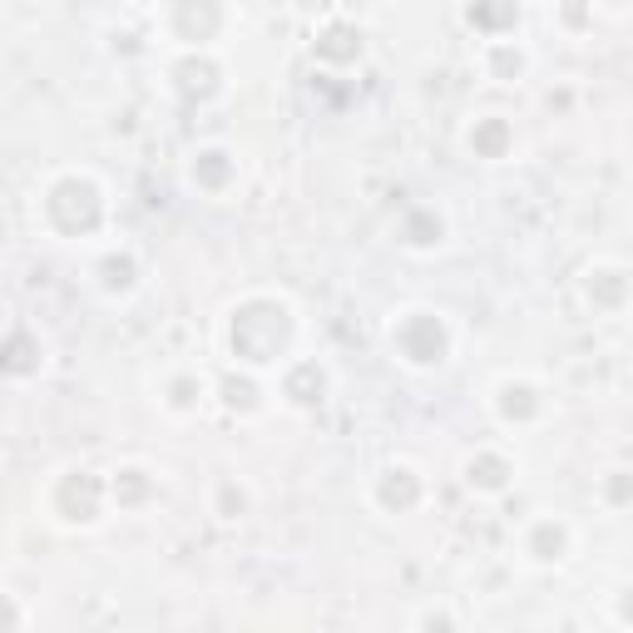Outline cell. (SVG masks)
I'll return each mask as SVG.
<instances>
[{
    "instance_id": "6da1fadb",
    "label": "cell",
    "mask_w": 633,
    "mask_h": 633,
    "mask_svg": "<svg viewBox=\"0 0 633 633\" xmlns=\"http://www.w3.org/2000/svg\"><path fill=\"white\" fill-rule=\"evenodd\" d=\"M292 336V316H287L282 302L273 297H253L233 312V356L247 366H267L277 362V352Z\"/></svg>"
},
{
    "instance_id": "7a4b0ae2",
    "label": "cell",
    "mask_w": 633,
    "mask_h": 633,
    "mask_svg": "<svg viewBox=\"0 0 633 633\" xmlns=\"http://www.w3.org/2000/svg\"><path fill=\"white\" fill-rule=\"evenodd\" d=\"M45 218H49V227H55V233H65V237L95 233L99 218H104V198H99V188L89 184V178L69 174V178H59V184H49Z\"/></svg>"
},
{
    "instance_id": "3957f363",
    "label": "cell",
    "mask_w": 633,
    "mask_h": 633,
    "mask_svg": "<svg viewBox=\"0 0 633 633\" xmlns=\"http://www.w3.org/2000/svg\"><path fill=\"white\" fill-rule=\"evenodd\" d=\"M396 346H401L406 362L431 366V362H445V352H451V336H445V322H441V316L411 312L401 326H396Z\"/></svg>"
},
{
    "instance_id": "277c9868",
    "label": "cell",
    "mask_w": 633,
    "mask_h": 633,
    "mask_svg": "<svg viewBox=\"0 0 633 633\" xmlns=\"http://www.w3.org/2000/svg\"><path fill=\"white\" fill-rule=\"evenodd\" d=\"M99 504H104V485H99L89 470H69L65 480L55 485V510L65 514V520L89 524L99 514Z\"/></svg>"
},
{
    "instance_id": "5b68a950",
    "label": "cell",
    "mask_w": 633,
    "mask_h": 633,
    "mask_svg": "<svg viewBox=\"0 0 633 633\" xmlns=\"http://www.w3.org/2000/svg\"><path fill=\"white\" fill-rule=\"evenodd\" d=\"M376 500H381L386 510L406 514L415 500H421V480H415L406 465H391V470H381V480H376Z\"/></svg>"
},
{
    "instance_id": "8992f818",
    "label": "cell",
    "mask_w": 633,
    "mask_h": 633,
    "mask_svg": "<svg viewBox=\"0 0 633 633\" xmlns=\"http://www.w3.org/2000/svg\"><path fill=\"white\" fill-rule=\"evenodd\" d=\"M174 79H178V95H184V99L218 95V65H213V59H193V55H188L184 65L174 69Z\"/></svg>"
},
{
    "instance_id": "52a82bcc",
    "label": "cell",
    "mask_w": 633,
    "mask_h": 633,
    "mask_svg": "<svg viewBox=\"0 0 633 633\" xmlns=\"http://www.w3.org/2000/svg\"><path fill=\"white\" fill-rule=\"evenodd\" d=\"M362 55V30L352 25H326L316 35V59H336V65H352Z\"/></svg>"
},
{
    "instance_id": "ba28073f",
    "label": "cell",
    "mask_w": 633,
    "mask_h": 633,
    "mask_svg": "<svg viewBox=\"0 0 633 633\" xmlns=\"http://www.w3.org/2000/svg\"><path fill=\"white\" fill-rule=\"evenodd\" d=\"M218 25H223V10H218V5H178L174 10L178 40H208Z\"/></svg>"
},
{
    "instance_id": "9c48e42d",
    "label": "cell",
    "mask_w": 633,
    "mask_h": 633,
    "mask_svg": "<svg viewBox=\"0 0 633 633\" xmlns=\"http://www.w3.org/2000/svg\"><path fill=\"white\" fill-rule=\"evenodd\" d=\"M465 480L475 485V490H504L510 485V460L504 455H470V465H465Z\"/></svg>"
},
{
    "instance_id": "30bf717a",
    "label": "cell",
    "mask_w": 633,
    "mask_h": 633,
    "mask_svg": "<svg viewBox=\"0 0 633 633\" xmlns=\"http://www.w3.org/2000/svg\"><path fill=\"white\" fill-rule=\"evenodd\" d=\"M514 144V134H510V124H504V119H480V124L470 129V148L480 158H504V148Z\"/></svg>"
},
{
    "instance_id": "8fae6325",
    "label": "cell",
    "mask_w": 633,
    "mask_h": 633,
    "mask_svg": "<svg viewBox=\"0 0 633 633\" xmlns=\"http://www.w3.org/2000/svg\"><path fill=\"white\" fill-rule=\"evenodd\" d=\"M322 391H326L322 366H316V362L292 366V376H287V396H292L297 406H316V401H322Z\"/></svg>"
},
{
    "instance_id": "7c38bea8",
    "label": "cell",
    "mask_w": 633,
    "mask_h": 633,
    "mask_svg": "<svg viewBox=\"0 0 633 633\" xmlns=\"http://www.w3.org/2000/svg\"><path fill=\"white\" fill-rule=\"evenodd\" d=\"M500 415L504 421H534V415H540V396H534V386H524V381L500 386Z\"/></svg>"
},
{
    "instance_id": "4fadbf2b",
    "label": "cell",
    "mask_w": 633,
    "mask_h": 633,
    "mask_svg": "<svg viewBox=\"0 0 633 633\" xmlns=\"http://www.w3.org/2000/svg\"><path fill=\"white\" fill-rule=\"evenodd\" d=\"M564 544H569V530H564V524H554V520H540L530 530V554L534 559H564Z\"/></svg>"
},
{
    "instance_id": "5bb4252c",
    "label": "cell",
    "mask_w": 633,
    "mask_h": 633,
    "mask_svg": "<svg viewBox=\"0 0 633 633\" xmlns=\"http://www.w3.org/2000/svg\"><path fill=\"white\" fill-rule=\"evenodd\" d=\"M193 178H198L203 188H213V193H218V188H223L227 178H233V158H227L223 148H203V154L193 158Z\"/></svg>"
},
{
    "instance_id": "9a60e30c",
    "label": "cell",
    "mask_w": 633,
    "mask_h": 633,
    "mask_svg": "<svg viewBox=\"0 0 633 633\" xmlns=\"http://www.w3.org/2000/svg\"><path fill=\"white\" fill-rule=\"evenodd\" d=\"M589 297L599 307H619L623 297H629V277H623V273H593L589 277Z\"/></svg>"
},
{
    "instance_id": "2e32d148",
    "label": "cell",
    "mask_w": 633,
    "mask_h": 633,
    "mask_svg": "<svg viewBox=\"0 0 633 633\" xmlns=\"http://www.w3.org/2000/svg\"><path fill=\"white\" fill-rule=\"evenodd\" d=\"M99 273H104V292H129L134 287V257H104Z\"/></svg>"
},
{
    "instance_id": "e0dca14e",
    "label": "cell",
    "mask_w": 633,
    "mask_h": 633,
    "mask_svg": "<svg viewBox=\"0 0 633 633\" xmlns=\"http://www.w3.org/2000/svg\"><path fill=\"white\" fill-rule=\"evenodd\" d=\"M406 237H411L415 247L441 243V218H435V213H411V218H406Z\"/></svg>"
},
{
    "instance_id": "ac0fdd59",
    "label": "cell",
    "mask_w": 633,
    "mask_h": 633,
    "mask_svg": "<svg viewBox=\"0 0 633 633\" xmlns=\"http://www.w3.org/2000/svg\"><path fill=\"white\" fill-rule=\"evenodd\" d=\"M223 401L233 406V411H253V406H257V386L247 381V376H223Z\"/></svg>"
},
{
    "instance_id": "d6986e66",
    "label": "cell",
    "mask_w": 633,
    "mask_h": 633,
    "mask_svg": "<svg viewBox=\"0 0 633 633\" xmlns=\"http://www.w3.org/2000/svg\"><path fill=\"white\" fill-rule=\"evenodd\" d=\"M465 15H470V25H485V30H500V25H514V20H520V10L514 5H470L465 10Z\"/></svg>"
},
{
    "instance_id": "ffe728a7",
    "label": "cell",
    "mask_w": 633,
    "mask_h": 633,
    "mask_svg": "<svg viewBox=\"0 0 633 633\" xmlns=\"http://www.w3.org/2000/svg\"><path fill=\"white\" fill-rule=\"evenodd\" d=\"M30 352V336L25 332H10V342H5V371L10 376H25L30 366H35V356H25Z\"/></svg>"
},
{
    "instance_id": "44dd1931",
    "label": "cell",
    "mask_w": 633,
    "mask_h": 633,
    "mask_svg": "<svg viewBox=\"0 0 633 633\" xmlns=\"http://www.w3.org/2000/svg\"><path fill=\"white\" fill-rule=\"evenodd\" d=\"M114 495H119V504H138L148 495V480H144V470H124L114 480Z\"/></svg>"
},
{
    "instance_id": "7402d4cb",
    "label": "cell",
    "mask_w": 633,
    "mask_h": 633,
    "mask_svg": "<svg viewBox=\"0 0 633 633\" xmlns=\"http://www.w3.org/2000/svg\"><path fill=\"white\" fill-rule=\"evenodd\" d=\"M168 396H174V406L184 411V406H193V401H198V381H193V376H178V381L168 386Z\"/></svg>"
},
{
    "instance_id": "603a6c76",
    "label": "cell",
    "mask_w": 633,
    "mask_h": 633,
    "mask_svg": "<svg viewBox=\"0 0 633 633\" xmlns=\"http://www.w3.org/2000/svg\"><path fill=\"white\" fill-rule=\"evenodd\" d=\"M243 504H247V495H243V490H233V485H223V520L243 514Z\"/></svg>"
},
{
    "instance_id": "cb8c5ba5",
    "label": "cell",
    "mask_w": 633,
    "mask_h": 633,
    "mask_svg": "<svg viewBox=\"0 0 633 633\" xmlns=\"http://www.w3.org/2000/svg\"><path fill=\"white\" fill-rule=\"evenodd\" d=\"M495 65H500V69H504V75H514V69H520V65H524V59H520V55H514V49H504V45H500V49H495Z\"/></svg>"
},
{
    "instance_id": "d4e9b609",
    "label": "cell",
    "mask_w": 633,
    "mask_h": 633,
    "mask_svg": "<svg viewBox=\"0 0 633 633\" xmlns=\"http://www.w3.org/2000/svg\"><path fill=\"white\" fill-rule=\"evenodd\" d=\"M633 495V475H619V480H609V500H629Z\"/></svg>"
},
{
    "instance_id": "484cf974",
    "label": "cell",
    "mask_w": 633,
    "mask_h": 633,
    "mask_svg": "<svg viewBox=\"0 0 633 633\" xmlns=\"http://www.w3.org/2000/svg\"><path fill=\"white\" fill-rule=\"evenodd\" d=\"M421 629H425V633H451V619H445V613H425Z\"/></svg>"
},
{
    "instance_id": "4316f807",
    "label": "cell",
    "mask_w": 633,
    "mask_h": 633,
    "mask_svg": "<svg viewBox=\"0 0 633 633\" xmlns=\"http://www.w3.org/2000/svg\"><path fill=\"white\" fill-rule=\"evenodd\" d=\"M619 619H623V623H633V589H623V593H619Z\"/></svg>"
}]
</instances>
